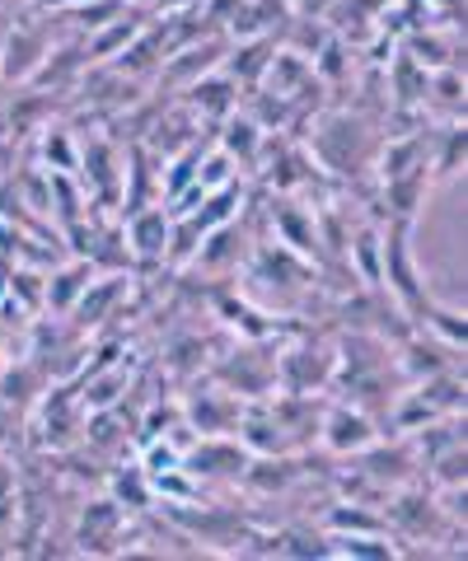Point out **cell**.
<instances>
[{
	"label": "cell",
	"mask_w": 468,
	"mask_h": 561,
	"mask_svg": "<svg viewBox=\"0 0 468 561\" xmlns=\"http://www.w3.org/2000/svg\"><path fill=\"white\" fill-rule=\"evenodd\" d=\"M464 0H426V10H436V14H459Z\"/></svg>",
	"instance_id": "obj_21"
},
{
	"label": "cell",
	"mask_w": 468,
	"mask_h": 561,
	"mask_svg": "<svg viewBox=\"0 0 468 561\" xmlns=\"http://www.w3.org/2000/svg\"><path fill=\"white\" fill-rule=\"evenodd\" d=\"M244 468L249 449L235 435H202V445L183 454V472H197V478H244Z\"/></svg>",
	"instance_id": "obj_2"
},
{
	"label": "cell",
	"mask_w": 468,
	"mask_h": 561,
	"mask_svg": "<svg viewBox=\"0 0 468 561\" xmlns=\"http://www.w3.org/2000/svg\"><path fill=\"white\" fill-rule=\"evenodd\" d=\"M328 548H333V557H356V561H389V557H398V548L385 534H328Z\"/></svg>",
	"instance_id": "obj_11"
},
{
	"label": "cell",
	"mask_w": 468,
	"mask_h": 561,
	"mask_svg": "<svg viewBox=\"0 0 468 561\" xmlns=\"http://www.w3.org/2000/svg\"><path fill=\"white\" fill-rule=\"evenodd\" d=\"M426 94H436V103L449 117H459L464 113V76H459V66H441L436 76L426 80Z\"/></svg>",
	"instance_id": "obj_16"
},
{
	"label": "cell",
	"mask_w": 468,
	"mask_h": 561,
	"mask_svg": "<svg viewBox=\"0 0 468 561\" xmlns=\"http://www.w3.org/2000/svg\"><path fill=\"white\" fill-rule=\"evenodd\" d=\"M38 383V375H33V365H20V370H10L5 379H0V398L10 402V408H24V402L33 398L28 389Z\"/></svg>",
	"instance_id": "obj_20"
},
{
	"label": "cell",
	"mask_w": 468,
	"mask_h": 561,
	"mask_svg": "<svg viewBox=\"0 0 468 561\" xmlns=\"http://www.w3.org/2000/svg\"><path fill=\"white\" fill-rule=\"evenodd\" d=\"M0 5H5V0H0Z\"/></svg>",
	"instance_id": "obj_23"
},
{
	"label": "cell",
	"mask_w": 468,
	"mask_h": 561,
	"mask_svg": "<svg viewBox=\"0 0 468 561\" xmlns=\"http://www.w3.org/2000/svg\"><path fill=\"white\" fill-rule=\"evenodd\" d=\"M193 103L212 117H230L239 108V80H230L225 70H212V76L202 70V80H193Z\"/></svg>",
	"instance_id": "obj_9"
},
{
	"label": "cell",
	"mask_w": 468,
	"mask_h": 561,
	"mask_svg": "<svg viewBox=\"0 0 468 561\" xmlns=\"http://www.w3.org/2000/svg\"><path fill=\"white\" fill-rule=\"evenodd\" d=\"M328 534H385V524H379L375 515H366V511H346V505H333L328 511Z\"/></svg>",
	"instance_id": "obj_19"
},
{
	"label": "cell",
	"mask_w": 468,
	"mask_h": 561,
	"mask_svg": "<svg viewBox=\"0 0 468 561\" xmlns=\"http://www.w3.org/2000/svg\"><path fill=\"white\" fill-rule=\"evenodd\" d=\"M113 491H117V505H123V511H127V501H132V511H141V505H150V496H155V482H150L146 468H132V472H117Z\"/></svg>",
	"instance_id": "obj_18"
},
{
	"label": "cell",
	"mask_w": 468,
	"mask_h": 561,
	"mask_svg": "<svg viewBox=\"0 0 468 561\" xmlns=\"http://www.w3.org/2000/svg\"><path fill=\"white\" fill-rule=\"evenodd\" d=\"M239 412H244V408H239V398L225 393V389L202 393V398L187 402V421L197 426V435H235Z\"/></svg>",
	"instance_id": "obj_5"
},
{
	"label": "cell",
	"mask_w": 468,
	"mask_h": 561,
	"mask_svg": "<svg viewBox=\"0 0 468 561\" xmlns=\"http://www.w3.org/2000/svg\"><path fill=\"white\" fill-rule=\"evenodd\" d=\"M43 160L52 164L47 173H76V169H80V150H76L71 131H66V127L52 131V127H47V136H43Z\"/></svg>",
	"instance_id": "obj_17"
},
{
	"label": "cell",
	"mask_w": 468,
	"mask_h": 561,
	"mask_svg": "<svg viewBox=\"0 0 468 561\" xmlns=\"http://www.w3.org/2000/svg\"><path fill=\"white\" fill-rule=\"evenodd\" d=\"M346 253H352V267L356 276L366 280V286H379V230H361L352 243H346Z\"/></svg>",
	"instance_id": "obj_15"
},
{
	"label": "cell",
	"mask_w": 468,
	"mask_h": 561,
	"mask_svg": "<svg viewBox=\"0 0 468 561\" xmlns=\"http://www.w3.org/2000/svg\"><path fill=\"white\" fill-rule=\"evenodd\" d=\"M169 230H173V216L164 206H141L127 216V243L141 262H164L169 257Z\"/></svg>",
	"instance_id": "obj_4"
},
{
	"label": "cell",
	"mask_w": 468,
	"mask_h": 561,
	"mask_svg": "<svg viewBox=\"0 0 468 561\" xmlns=\"http://www.w3.org/2000/svg\"><path fill=\"white\" fill-rule=\"evenodd\" d=\"M272 220H276V234H282V243H290L300 257H315L319 253V225H315V216H305L300 206L282 202V206L272 210Z\"/></svg>",
	"instance_id": "obj_7"
},
{
	"label": "cell",
	"mask_w": 468,
	"mask_h": 561,
	"mask_svg": "<svg viewBox=\"0 0 468 561\" xmlns=\"http://www.w3.org/2000/svg\"><path fill=\"white\" fill-rule=\"evenodd\" d=\"M319 435H323V445L333 449V454H366L379 440L375 421L361 412V408H333V412L319 421Z\"/></svg>",
	"instance_id": "obj_3"
},
{
	"label": "cell",
	"mask_w": 468,
	"mask_h": 561,
	"mask_svg": "<svg viewBox=\"0 0 468 561\" xmlns=\"http://www.w3.org/2000/svg\"><path fill=\"white\" fill-rule=\"evenodd\" d=\"M464 146L468 136L459 122H449V127L436 136V150H431V169H436V179H455V173L464 169Z\"/></svg>",
	"instance_id": "obj_13"
},
{
	"label": "cell",
	"mask_w": 468,
	"mask_h": 561,
	"mask_svg": "<svg viewBox=\"0 0 468 561\" xmlns=\"http://www.w3.org/2000/svg\"><path fill=\"white\" fill-rule=\"evenodd\" d=\"M431 337L436 342H445V346H455V351H464L468 346V323H464V309H455V305H441V300H426V309H422V319H418Z\"/></svg>",
	"instance_id": "obj_10"
},
{
	"label": "cell",
	"mask_w": 468,
	"mask_h": 561,
	"mask_svg": "<svg viewBox=\"0 0 468 561\" xmlns=\"http://www.w3.org/2000/svg\"><path fill=\"white\" fill-rule=\"evenodd\" d=\"M90 280H94V262H71V267H61L57 276H47L43 300H47L52 309H57V313H71Z\"/></svg>",
	"instance_id": "obj_8"
},
{
	"label": "cell",
	"mask_w": 468,
	"mask_h": 561,
	"mask_svg": "<svg viewBox=\"0 0 468 561\" xmlns=\"http://www.w3.org/2000/svg\"><path fill=\"white\" fill-rule=\"evenodd\" d=\"M0 43H5V28H0Z\"/></svg>",
	"instance_id": "obj_22"
},
{
	"label": "cell",
	"mask_w": 468,
	"mask_h": 561,
	"mask_svg": "<svg viewBox=\"0 0 468 561\" xmlns=\"http://www.w3.org/2000/svg\"><path fill=\"white\" fill-rule=\"evenodd\" d=\"M220 150L230 154V160L239 164V154L253 164L258 160V150H263V127H258L253 117H225V136H220Z\"/></svg>",
	"instance_id": "obj_12"
},
{
	"label": "cell",
	"mask_w": 468,
	"mask_h": 561,
	"mask_svg": "<svg viewBox=\"0 0 468 561\" xmlns=\"http://www.w3.org/2000/svg\"><path fill=\"white\" fill-rule=\"evenodd\" d=\"M47 51H52V38H47L43 24H14V28H5V43H0V76L28 84L33 76H38V66H43Z\"/></svg>",
	"instance_id": "obj_1"
},
{
	"label": "cell",
	"mask_w": 468,
	"mask_h": 561,
	"mask_svg": "<svg viewBox=\"0 0 468 561\" xmlns=\"http://www.w3.org/2000/svg\"><path fill=\"white\" fill-rule=\"evenodd\" d=\"M80 169H90V187L113 192V183H117V154H113L109 140H90V146L80 150Z\"/></svg>",
	"instance_id": "obj_14"
},
{
	"label": "cell",
	"mask_w": 468,
	"mask_h": 561,
	"mask_svg": "<svg viewBox=\"0 0 468 561\" xmlns=\"http://www.w3.org/2000/svg\"><path fill=\"white\" fill-rule=\"evenodd\" d=\"M80 542H84L90 552H113V542H123V505H117V501H94V505H84Z\"/></svg>",
	"instance_id": "obj_6"
}]
</instances>
